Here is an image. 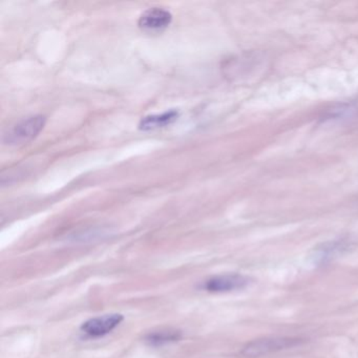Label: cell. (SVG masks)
I'll return each mask as SVG.
<instances>
[{"label":"cell","mask_w":358,"mask_h":358,"mask_svg":"<svg viewBox=\"0 0 358 358\" xmlns=\"http://www.w3.org/2000/svg\"><path fill=\"white\" fill-rule=\"evenodd\" d=\"M345 248V242L335 241V242L326 243L316 250L315 259L318 264L327 263L331 259L338 255Z\"/></svg>","instance_id":"ba28073f"},{"label":"cell","mask_w":358,"mask_h":358,"mask_svg":"<svg viewBox=\"0 0 358 358\" xmlns=\"http://www.w3.org/2000/svg\"><path fill=\"white\" fill-rule=\"evenodd\" d=\"M250 282L248 276L240 273H227L208 278L202 287L208 292L226 293L246 288Z\"/></svg>","instance_id":"3957f363"},{"label":"cell","mask_w":358,"mask_h":358,"mask_svg":"<svg viewBox=\"0 0 358 358\" xmlns=\"http://www.w3.org/2000/svg\"><path fill=\"white\" fill-rule=\"evenodd\" d=\"M303 343V339L299 337H264L247 343L243 348L242 354L247 357H259V356L276 353L282 350L291 349Z\"/></svg>","instance_id":"7a4b0ae2"},{"label":"cell","mask_w":358,"mask_h":358,"mask_svg":"<svg viewBox=\"0 0 358 358\" xmlns=\"http://www.w3.org/2000/svg\"><path fill=\"white\" fill-rule=\"evenodd\" d=\"M47 119L35 115L18 121L3 134V143L10 146L22 145L34 140L45 127Z\"/></svg>","instance_id":"6da1fadb"},{"label":"cell","mask_w":358,"mask_h":358,"mask_svg":"<svg viewBox=\"0 0 358 358\" xmlns=\"http://www.w3.org/2000/svg\"><path fill=\"white\" fill-rule=\"evenodd\" d=\"M123 320L124 316L122 314H106V315L90 318L89 320L83 322L80 329L87 336L98 338V337L110 334L123 322Z\"/></svg>","instance_id":"277c9868"},{"label":"cell","mask_w":358,"mask_h":358,"mask_svg":"<svg viewBox=\"0 0 358 358\" xmlns=\"http://www.w3.org/2000/svg\"><path fill=\"white\" fill-rule=\"evenodd\" d=\"M181 338V331L164 329V330L152 331L148 333L144 341L152 347H162V345L179 341Z\"/></svg>","instance_id":"52a82bcc"},{"label":"cell","mask_w":358,"mask_h":358,"mask_svg":"<svg viewBox=\"0 0 358 358\" xmlns=\"http://www.w3.org/2000/svg\"><path fill=\"white\" fill-rule=\"evenodd\" d=\"M173 15L162 8H150L140 16L138 26L145 32H161L171 24Z\"/></svg>","instance_id":"5b68a950"},{"label":"cell","mask_w":358,"mask_h":358,"mask_svg":"<svg viewBox=\"0 0 358 358\" xmlns=\"http://www.w3.org/2000/svg\"><path fill=\"white\" fill-rule=\"evenodd\" d=\"M179 117V113L177 110H169V112L163 113L161 115H152L142 118L139 123V129L142 131H152V129H159V127H167L175 122Z\"/></svg>","instance_id":"8992f818"}]
</instances>
